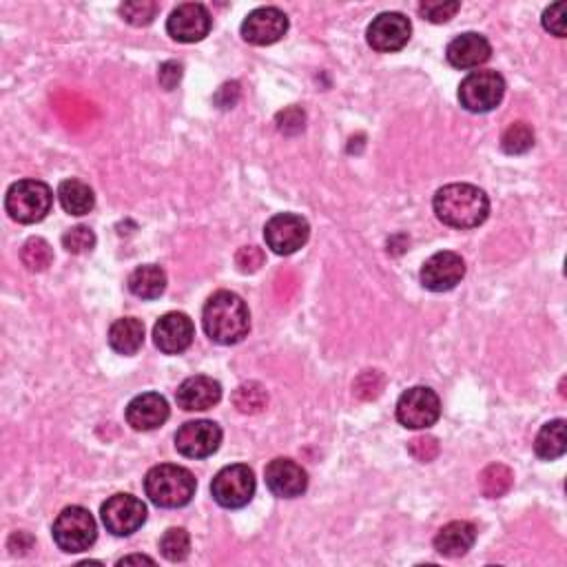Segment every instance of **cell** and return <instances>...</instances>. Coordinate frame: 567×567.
<instances>
[{
    "label": "cell",
    "mask_w": 567,
    "mask_h": 567,
    "mask_svg": "<svg viewBox=\"0 0 567 567\" xmlns=\"http://www.w3.org/2000/svg\"><path fill=\"white\" fill-rule=\"evenodd\" d=\"M202 326L204 333L209 335L215 344H240L251 331L249 306H246L240 295L231 291L213 293L204 304Z\"/></svg>",
    "instance_id": "6da1fadb"
},
{
    "label": "cell",
    "mask_w": 567,
    "mask_h": 567,
    "mask_svg": "<svg viewBox=\"0 0 567 567\" xmlns=\"http://www.w3.org/2000/svg\"><path fill=\"white\" fill-rule=\"evenodd\" d=\"M437 218L452 229H477L490 215V200L486 191L474 184H448L435 193L432 200Z\"/></svg>",
    "instance_id": "7a4b0ae2"
},
{
    "label": "cell",
    "mask_w": 567,
    "mask_h": 567,
    "mask_svg": "<svg viewBox=\"0 0 567 567\" xmlns=\"http://www.w3.org/2000/svg\"><path fill=\"white\" fill-rule=\"evenodd\" d=\"M195 488L198 481L193 472L173 463H160L144 477V492L158 508H184L195 497Z\"/></svg>",
    "instance_id": "3957f363"
},
{
    "label": "cell",
    "mask_w": 567,
    "mask_h": 567,
    "mask_svg": "<svg viewBox=\"0 0 567 567\" xmlns=\"http://www.w3.org/2000/svg\"><path fill=\"white\" fill-rule=\"evenodd\" d=\"M54 193L49 184L40 180H20L12 184L5 198V209L9 218L18 224H38L51 213Z\"/></svg>",
    "instance_id": "277c9868"
},
{
    "label": "cell",
    "mask_w": 567,
    "mask_h": 567,
    "mask_svg": "<svg viewBox=\"0 0 567 567\" xmlns=\"http://www.w3.org/2000/svg\"><path fill=\"white\" fill-rule=\"evenodd\" d=\"M54 541L67 554L87 552L98 539V525L94 514L82 505H69L54 521Z\"/></svg>",
    "instance_id": "5b68a950"
},
{
    "label": "cell",
    "mask_w": 567,
    "mask_h": 567,
    "mask_svg": "<svg viewBox=\"0 0 567 567\" xmlns=\"http://www.w3.org/2000/svg\"><path fill=\"white\" fill-rule=\"evenodd\" d=\"M505 96V80L492 69L472 71L459 85V102L470 113H488L501 105Z\"/></svg>",
    "instance_id": "8992f818"
},
{
    "label": "cell",
    "mask_w": 567,
    "mask_h": 567,
    "mask_svg": "<svg viewBox=\"0 0 567 567\" xmlns=\"http://www.w3.org/2000/svg\"><path fill=\"white\" fill-rule=\"evenodd\" d=\"M213 499L222 508L237 510L249 505L255 494V474L244 463H235V466H226L213 477L211 483Z\"/></svg>",
    "instance_id": "52a82bcc"
},
{
    "label": "cell",
    "mask_w": 567,
    "mask_h": 567,
    "mask_svg": "<svg viewBox=\"0 0 567 567\" xmlns=\"http://www.w3.org/2000/svg\"><path fill=\"white\" fill-rule=\"evenodd\" d=\"M441 417V401L432 388H408L397 401V421L410 430H426Z\"/></svg>",
    "instance_id": "ba28073f"
},
{
    "label": "cell",
    "mask_w": 567,
    "mask_h": 567,
    "mask_svg": "<svg viewBox=\"0 0 567 567\" xmlns=\"http://www.w3.org/2000/svg\"><path fill=\"white\" fill-rule=\"evenodd\" d=\"M308 237H311V226L295 213H277L264 226L266 246L275 255H293L304 249Z\"/></svg>",
    "instance_id": "9c48e42d"
},
{
    "label": "cell",
    "mask_w": 567,
    "mask_h": 567,
    "mask_svg": "<svg viewBox=\"0 0 567 567\" xmlns=\"http://www.w3.org/2000/svg\"><path fill=\"white\" fill-rule=\"evenodd\" d=\"M100 519L113 536H129L147 521V505L133 494H113L100 508Z\"/></svg>",
    "instance_id": "30bf717a"
},
{
    "label": "cell",
    "mask_w": 567,
    "mask_h": 567,
    "mask_svg": "<svg viewBox=\"0 0 567 567\" xmlns=\"http://www.w3.org/2000/svg\"><path fill=\"white\" fill-rule=\"evenodd\" d=\"M222 443V428L209 419L187 421L178 432H175V450L182 457L189 459H206L218 452Z\"/></svg>",
    "instance_id": "8fae6325"
},
{
    "label": "cell",
    "mask_w": 567,
    "mask_h": 567,
    "mask_svg": "<svg viewBox=\"0 0 567 567\" xmlns=\"http://www.w3.org/2000/svg\"><path fill=\"white\" fill-rule=\"evenodd\" d=\"M466 277V262L455 251H439L421 266V284L432 293L452 291Z\"/></svg>",
    "instance_id": "7c38bea8"
},
{
    "label": "cell",
    "mask_w": 567,
    "mask_h": 567,
    "mask_svg": "<svg viewBox=\"0 0 567 567\" xmlns=\"http://www.w3.org/2000/svg\"><path fill=\"white\" fill-rule=\"evenodd\" d=\"M213 27V18L209 9L200 3H184L171 12L167 20V32L178 43H200L209 36Z\"/></svg>",
    "instance_id": "4fadbf2b"
},
{
    "label": "cell",
    "mask_w": 567,
    "mask_h": 567,
    "mask_svg": "<svg viewBox=\"0 0 567 567\" xmlns=\"http://www.w3.org/2000/svg\"><path fill=\"white\" fill-rule=\"evenodd\" d=\"M412 34L410 20L399 12L379 14L373 23L368 25L366 40L379 54H395L408 45Z\"/></svg>",
    "instance_id": "5bb4252c"
},
{
    "label": "cell",
    "mask_w": 567,
    "mask_h": 567,
    "mask_svg": "<svg viewBox=\"0 0 567 567\" xmlns=\"http://www.w3.org/2000/svg\"><path fill=\"white\" fill-rule=\"evenodd\" d=\"M288 32V16L277 7H260L244 18L242 38L246 43L266 47L275 45Z\"/></svg>",
    "instance_id": "9a60e30c"
},
{
    "label": "cell",
    "mask_w": 567,
    "mask_h": 567,
    "mask_svg": "<svg viewBox=\"0 0 567 567\" xmlns=\"http://www.w3.org/2000/svg\"><path fill=\"white\" fill-rule=\"evenodd\" d=\"M195 326L189 315L167 313L153 326V344L164 355H180L193 344Z\"/></svg>",
    "instance_id": "2e32d148"
},
{
    "label": "cell",
    "mask_w": 567,
    "mask_h": 567,
    "mask_svg": "<svg viewBox=\"0 0 567 567\" xmlns=\"http://www.w3.org/2000/svg\"><path fill=\"white\" fill-rule=\"evenodd\" d=\"M266 486L275 497L280 499H297L302 497L308 488V474L293 459H273L264 470Z\"/></svg>",
    "instance_id": "e0dca14e"
},
{
    "label": "cell",
    "mask_w": 567,
    "mask_h": 567,
    "mask_svg": "<svg viewBox=\"0 0 567 567\" xmlns=\"http://www.w3.org/2000/svg\"><path fill=\"white\" fill-rule=\"evenodd\" d=\"M220 399H222L220 381H215L213 377L206 375H195L184 379L178 388V393H175L178 406L187 412L211 410L213 406L220 404Z\"/></svg>",
    "instance_id": "ac0fdd59"
},
{
    "label": "cell",
    "mask_w": 567,
    "mask_h": 567,
    "mask_svg": "<svg viewBox=\"0 0 567 567\" xmlns=\"http://www.w3.org/2000/svg\"><path fill=\"white\" fill-rule=\"evenodd\" d=\"M167 399L158 393H144L129 401L127 406V424L138 432H149L167 424L169 419Z\"/></svg>",
    "instance_id": "d6986e66"
},
{
    "label": "cell",
    "mask_w": 567,
    "mask_h": 567,
    "mask_svg": "<svg viewBox=\"0 0 567 567\" xmlns=\"http://www.w3.org/2000/svg\"><path fill=\"white\" fill-rule=\"evenodd\" d=\"M492 56V47L486 36L466 32L457 36L446 49L448 63L455 69H477L486 65Z\"/></svg>",
    "instance_id": "ffe728a7"
},
{
    "label": "cell",
    "mask_w": 567,
    "mask_h": 567,
    "mask_svg": "<svg viewBox=\"0 0 567 567\" xmlns=\"http://www.w3.org/2000/svg\"><path fill=\"white\" fill-rule=\"evenodd\" d=\"M474 541H477V528L470 521H450L437 532L435 550L446 559H459L472 550Z\"/></svg>",
    "instance_id": "44dd1931"
},
{
    "label": "cell",
    "mask_w": 567,
    "mask_h": 567,
    "mask_svg": "<svg viewBox=\"0 0 567 567\" xmlns=\"http://www.w3.org/2000/svg\"><path fill=\"white\" fill-rule=\"evenodd\" d=\"M144 344V324L136 317L116 319L109 328V346L118 355H136Z\"/></svg>",
    "instance_id": "7402d4cb"
},
{
    "label": "cell",
    "mask_w": 567,
    "mask_h": 567,
    "mask_svg": "<svg viewBox=\"0 0 567 567\" xmlns=\"http://www.w3.org/2000/svg\"><path fill=\"white\" fill-rule=\"evenodd\" d=\"M129 291L140 300H158L167 291V273L156 264L138 266L129 275Z\"/></svg>",
    "instance_id": "603a6c76"
},
{
    "label": "cell",
    "mask_w": 567,
    "mask_h": 567,
    "mask_svg": "<svg viewBox=\"0 0 567 567\" xmlns=\"http://www.w3.org/2000/svg\"><path fill=\"white\" fill-rule=\"evenodd\" d=\"M58 200H60V206H63L69 215H87L94 211V206H96L94 191H91L89 184L76 180V178L60 182Z\"/></svg>",
    "instance_id": "cb8c5ba5"
},
{
    "label": "cell",
    "mask_w": 567,
    "mask_h": 567,
    "mask_svg": "<svg viewBox=\"0 0 567 567\" xmlns=\"http://www.w3.org/2000/svg\"><path fill=\"white\" fill-rule=\"evenodd\" d=\"M534 452L536 457H541L545 461H554L563 457L567 452V424L565 419H554L548 421L536 435L534 441Z\"/></svg>",
    "instance_id": "d4e9b609"
},
{
    "label": "cell",
    "mask_w": 567,
    "mask_h": 567,
    "mask_svg": "<svg viewBox=\"0 0 567 567\" xmlns=\"http://www.w3.org/2000/svg\"><path fill=\"white\" fill-rule=\"evenodd\" d=\"M514 483V472L503 466V463H492L486 470L479 474V486L481 492L486 494L488 499H501L512 490Z\"/></svg>",
    "instance_id": "484cf974"
},
{
    "label": "cell",
    "mask_w": 567,
    "mask_h": 567,
    "mask_svg": "<svg viewBox=\"0 0 567 567\" xmlns=\"http://www.w3.org/2000/svg\"><path fill=\"white\" fill-rule=\"evenodd\" d=\"M233 406L242 415H260L268 406V393L262 384L257 381H246V384L237 386L233 393Z\"/></svg>",
    "instance_id": "4316f807"
},
{
    "label": "cell",
    "mask_w": 567,
    "mask_h": 567,
    "mask_svg": "<svg viewBox=\"0 0 567 567\" xmlns=\"http://www.w3.org/2000/svg\"><path fill=\"white\" fill-rule=\"evenodd\" d=\"M20 262L32 273H43L54 262V249L43 237H32L20 249Z\"/></svg>",
    "instance_id": "83f0119b"
},
{
    "label": "cell",
    "mask_w": 567,
    "mask_h": 567,
    "mask_svg": "<svg viewBox=\"0 0 567 567\" xmlns=\"http://www.w3.org/2000/svg\"><path fill=\"white\" fill-rule=\"evenodd\" d=\"M534 147V131L528 122H512V125L503 131L501 136V149L508 156H523Z\"/></svg>",
    "instance_id": "f1b7e54d"
},
{
    "label": "cell",
    "mask_w": 567,
    "mask_h": 567,
    "mask_svg": "<svg viewBox=\"0 0 567 567\" xmlns=\"http://www.w3.org/2000/svg\"><path fill=\"white\" fill-rule=\"evenodd\" d=\"M160 552L171 563H182L191 554V536L184 528H169L160 539Z\"/></svg>",
    "instance_id": "f546056e"
},
{
    "label": "cell",
    "mask_w": 567,
    "mask_h": 567,
    "mask_svg": "<svg viewBox=\"0 0 567 567\" xmlns=\"http://www.w3.org/2000/svg\"><path fill=\"white\" fill-rule=\"evenodd\" d=\"M160 12V5L153 0H131V3L120 5V16L125 18V23L133 27H147L156 20Z\"/></svg>",
    "instance_id": "4dcf8cb0"
},
{
    "label": "cell",
    "mask_w": 567,
    "mask_h": 567,
    "mask_svg": "<svg viewBox=\"0 0 567 567\" xmlns=\"http://www.w3.org/2000/svg\"><path fill=\"white\" fill-rule=\"evenodd\" d=\"M65 251L71 255H85L91 253L96 246V233L89 226H74L63 235Z\"/></svg>",
    "instance_id": "1f68e13d"
},
{
    "label": "cell",
    "mask_w": 567,
    "mask_h": 567,
    "mask_svg": "<svg viewBox=\"0 0 567 567\" xmlns=\"http://www.w3.org/2000/svg\"><path fill=\"white\" fill-rule=\"evenodd\" d=\"M461 9V3L457 0H443V3H435V0H426V3L419 5V14L421 18H426L428 23H448L450 18H455L457 12Z\"/></svg>",
    "instance_id": "d6a6232c"
},
{
    "label": "cell",
    "mask_w": 567,
    "mask_h": 567,
    "mask_svg": "<svg viewBox=\"0 0 567 567\" xmlns=\"http://www.w3.org/2000/svg\"><path fill=\"white\" fill-rule=\"evenodd\" d=\"M381 390H384V375H381L379 370H364L353 384L355 397L362 401L377 399L381 395Z\"/></svg>",
    "instance_id": "836d02e7"
},
{
    "label": "cell",
    "mask_w": 567,
    "mask_h": 567,
    "mask_svg": "<svg viewBox=\"0 0 567 567\" xmlns=\"http://www.w3.org/2000/svg\"><path fill=\"white\" fill-rule=\"evenodd\" d=\"M277 129H280L284 136H297L306 127V113L302 107H288L284 111L277 113Z\"/></svg>",
    "instance_id": "e575fe53"
},
{
    "label": "cell",
    "mask_w": 567,
    "mask_h": 567,
    "mask_svg": "<svg viewBox=\"0 0 567 567\" xmlns=\"http://www.w3.org/2000/svg\"><path fill=\"white\" fill-rule=\"evenodd\" d=\"M565 3H554L543 12V27L556 38H565Z\"/></svg>",
    "instance_id": "d590c367"
},
{
    "label": "cell",
    "mask_w": 567,
    "mask_h": 567,
    "mask_svg": "<svg viewBox=\"0 0 567 567\" xmlns=\"http://www.w3.org/2000/svg\"><path fill=\"white\" fill-rule=\"evenodd\" d=\"M235 264L240 268V273L260 271L264 264V251L257 249V246H242L235 255Z\"/></svg>",
    "instance_id": "8d00e7d4"
},
{
    "label": "cell",
    "mask_w": 567,
    "mask_h": 567,
    "mask_svg": "<svg viewBox=\"0 0 567 567\" xmlns=\"http://www.w3.org/2000/svg\"><path fill=\"white\" fill-rule=\"evenodd\" d=\"M410 455L421 463H430L439 455V441L435 437H417L410 441Z\"/></svg>",
    "instance_id": "74e56055"
},
{
    "label": "cell",
    "mask_w": 567,
    "mask_h": 567,
    "mask_svg": "<svg viewBox=\"0 0 567 567\" xmlns=\"http://www.w3.org/2000/svg\"><path fill=\"white\" fill-rule=\"evenodd\" d=\"M242 91H240V82H226L218 89V94L213 96L215 105L220 109H233L237 105V100H240Z\"/></svg>",
    "instance_id": "f35d334b"
},
{
    "label": "cell",
    "mask_w": 567,
    "mask_h": 567,
    "mask_svg": "<svg viewBox=\"0 0 567 567\" xmlns=\"http://www.w3.org/2000/svg\"><path fill=\"white\" fill-rule=\"evenodd\" d=\"M158 80H160V85L167 91L175 89V87H178V82L182 80V65L173 63V60H169V63H162Z\"/></svg>",
    "instance_id": "ab89813d"
},
{
    "label": "cell",
    "mask_w": 567,
    "mask_h": 567,
    "mask_svg": "<svg viewBox=\"0 0 567 567\" xmlns=\"http://www.w3.org/2000/svg\"><path fill=\"white\" fill-rule=\"evenodd\" d=\"M131 563H149V565H153L156 561H153L151 556H142V554H131V556H125V559L118 561V565H131Z\"/></svg>",
    "instance_id": "60d3db41"
}]
</instances>
